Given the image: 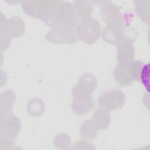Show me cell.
Listing matches in <instances>:
<instances>
[{"mask_svg": "<svg viewBox=\"0 0 150 150\" xmlns=\"http://www.w3.org/2000/svg\"><path fill=\"white\" fill-rule=\"evenodd\" d=\"M100 29V25L96 21L88 19L81 22L78 31L79 37L87 43H92L99 36Z\"/></svg>", "mask_w": 150, "mask_h": 150, "instance_id": "obj_5", "label": "cell"}, {"mask_svg": "<svg viewBox=\"0 0 150 150\" xmlns=\"http://www.w3.org/2000/svg\"><path fill=\"white\" fill-rule=\"evenodd\" d=\"M89 5L83 1L74 2L73 8L77 22L80 21L82 22L88 19L91 12V8Z\"/></svg>", "mask_w": 150, "mask_h": 150, "instance_id": "obj_8", "label": "cell"}, {"mask_svg": "<svg viewBox=\"0 0 150 150\" xmlns=\"http://www.w3.org/2000/svg\"><path fill=\"white\" fill-rule=\"evenodd\" d=\"M143 63L140 60L121 62L114 70V76L121 86H127L140 79Z\"/></svg>", "mask_w": 150, "mask_h": 150, "instance_id": "obj_1", "label": "cell"}, {"mask_svg": "<svg viewBox=\"0 0 150 150\" xmlns=\"http://www.w3.org/2000/svg\"><path fill=\"white\" fill-rule=\"evenodd\" d=\"M124 93L117 90L103 94L98 99L100 105L108 110H113L121 107L124 103Z\"/></svg>", "mask_w": 150, "mask_h": 150, "instance_id": "obj_4", "label": "cell"}, {"mask_svg": "<svg viewBox=\"0 0 150 150\" xmlns=\"http://www.w3.org/2000/svg\"><path fill=\"white\" fill-rule=\"evenodd\" d=\"M147 1H144V4H142V1H138L139 4H138L137 2V8L138 9H137L138 11L139 15L141 16V17L142 18V19L144 20V22L147 23L148 24L149 23V11H146L144 10L145 8H146L149 7V1L148 2Z\"/></svg>", "mask_w": 150, "mask_h": 150, "instance_id": "obj_10", "label": "cell"}, {"mask_svg": "<svg viewBox=\"0 0 150 150\" xmlns=\"http://www.w3.org/2000/svg\"><path fill=\"white\" fill-rule=\"evenodd\" d=\"M91 91L79 85L74 88L73 96L74 101L72 107L73 111L79 114H84L90 110L92 105Z\"/></svg>", "mask_w": 150, "mask_h": 150, "instance_id": "obj_2", "label": "cell"}, {"mask_svg": "<svg viewBox=\"0 0 150 150\" xmlns=\"http://www.w3.org/2000/svg\"><path fill=\"white\" fill-rule=\"evenodd\" d=\"M74 25L54 28L47 36V39L54 43H71L76 42L79 37V32Z\"/></svg>", "mask_w": 150, "mask_h": 150, "instance_id": "obj_3", "label": "cell"}, {"mask_svg": "<svg viewBox=\"0 0 150 150\" xmlns=\"http://www.w3.org/2000/svg\"><path fill=\"white\" fill-rule=\"evenodd\" d=\"M149 64L143 65L141 74L140 79L142 81V83L145 87L146 89L148 90L149 89Z\"/></svg>", "mask_w": 150, "mask_h": 150, "instance_id": "obj_11", "label": "cell"}, {"mask_svg": "<svg viewBox=\"0 0 150 150\" xmlns=\"http://www.w3.org/2000/svg\"><path fill=\"white\" fill-rule=\"evenodd\" d=\"M118 56L121 62H128L132 60L134 57V49L131 40H121L118 46Z\"/></svg>", "mask_w": 150, "mask_h": 150, "instance_id": "obj_7", "label": "cell"}, {"mask_svg": "<svg viewBox=\"0 0 150 150\" xmlns=\"http://www.w3.org/2000/svg\"><path fill=\"white\" fill-rule=\"evenodd\" d=\"M110 116L108 113L103 110H97L93 117V121L99 129L106 128L110 124Z\"/></svg>", "mask_w": 150, "mask_h": 150, "instance_id": "obj_9", "label": "cell"}, {"mask_svg": "<svg viewBox=\"0 0 150 150\" xmlns=\"http://www.w3.org/2000/svg\"><path fill=\"white\" fill-rule=\"evenodd\" d=\"M102 8V16L105 22L110 25V28L118 29L121 28V16L117 8L114 4L106 2Z\"/></svg>", "mask_w": 150, "mask_h": 150, "instance_id": "obj_6", "label": "cell"}]
</instances>
